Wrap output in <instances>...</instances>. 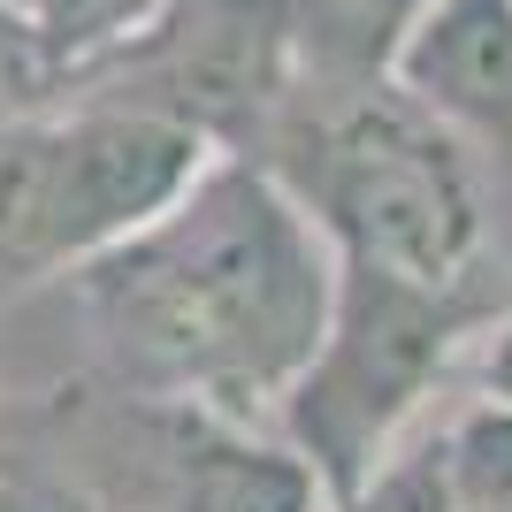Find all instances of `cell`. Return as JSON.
<instances>
[{"label":"cell","instance_id":"cell-12","mask_svg":"<svg viewBox=\"0 0 512 512\" xmlns=\"http://www.w3.org/2000/svg\"><path fill=\"white\" fill-rule=\"evenodd\" d=\"M0 8H8V0H0Z\"/></svg>","mask_w":512,"mask_h":512},{"label":"cell","instance_id":"cell-8","mask_svg":"<svg viewBox=\"0 0 512 512\" xmlns=\"http://www.w3.org/2000/svg\"><path fill=\"white\" fill-rule=\"evenodd\" d=\"M436 8L444 0H283L299 85H321V92L390 85L398 62H406V46H413V31Z\"/></svg>","mask_w":512,"mask_h":512},{"label":"cell","instance_id":"cell-6","mask_svg":"<svg viewBox=\"0 0 512 512\" xmlns=\"http://www.w3.org/2000/svg\"><path fill=\"white\" fill-rule=\"evenodd\" d=\"M390 85L413 92L467 146L512 153V0H444L413 31Z\"/></svg>","mask_w":512,"mask_h":512},{"label":"cell","instance_id":"cell-2","mask_svg":"<svg viewBox=\"0 0 512 512\" xmlns=\"http://www.w3.org/2000/svg\"><path fill=\"white\" fill-rule=\"evenodd\" d=\"M260 161L314 207V222L344 260L467 291L474 260H482V230H490L482 184H474L467 138L444 130L413 92L299 85Z\"/></svg>","mask_w":512,"mask_h":512},{"label":"cell","instance_id":"cell-10","mask_svg":"<svg viewBox=\"0 0 512 512\" xmlns=\"http://www.w3.org/2000/svg\"><path fill=\"white\" fill-rule=\"evenodd\" d=\"M0 512H69V505L54 497L39 459H23V451L0 444Z\"/></svg>","mask_w":512,"mask_h":512},{"label":"cell","instance_id":"cell-7","mask_svg":"<svg viewBox=\"0 0 512 512\" xmlns=\"http://www.w3.org/2000/svg\"><path fill=\"white\" fill-rule=\"evenodd\" d=\"M169 512H344L329 474L268 421H199L176 459Z\"/></svg>","mask_w":512,"mask_h":512},{"label":"cell","instance_id":"cell-4","mask_svg":"<svg viewBox=\"0 0 512 512\" xmlns=\"http://www.w3.org/2000/svg\"><path fill=\"white\" fill-rule=\"evenodd\" d=\"M467 329H474L467 291L344 260L329 337L306 360V375L283 390V406H276L268 428H283L329 474V490L352 505L398 459V436L413 428V413L451 375Z\"/></svg>","mask_w":512,"mask_h":512},{"label":"cell","instance_id":"cell-3","mask_svg":"<svg viewBox=\"0 0 512 512\" xmlns=\"http://www.w3.org/2000/svg\"><path fill=\"white\" fill-rule=\"evenodd\" d=\"M222 161L207 130L100 92H54L0 130V276H77L161 222Z\"/></svg>","mask_w":512,"mask_h":512},{"label":"cell","instance_id":"cell-9","mask_svg":"<svg viewBox=\"0 0 512 512\" xmlns=\"http://www.w3.org/2000/svg\"><path fill=\"white\" fill-rule=\"evenodd\" d=\"M153 8L161 0H8L0 8V54L46 100L69 77H85L115 39H130Z\"/></svg>","mask_w":512,"mask_h":512},{"label":"cell","instance_id":"cell-1","mask_svg":"<svg viewBox=\"0 0 512 512\" xmlns=\"http://www.w3.org/2000/svg\"><path fill=\"white\" fill-rule=\"evenodd\" d=\"M69 283L115 383L199 421H276L329 337L344 253L260 153H222Z\"/></svg>","mask_w":512,"mask_h":512},{"label":"cell","instance_id":"cell-11","mask_svg":"<svg viewBox=\"0 0 512 512\" xmlns=\"http://www.w3.org/2000/svg\"><path fill=\"white\" fill-rule=\"evenodd\" d=\"M482 398L490 406H512V314L490 329V344H482Z\"/></svg>","mask_w":512,"mask_h":512},{"label":"cell","instance_id":"cell-5","mask_svg":"<svg viewBox=\"0 0 512 512\" xmlns=\"http://www.w3.org/2000/svg\"><path fill=\"white\" fill-rule=\"evenodd\" d=\"M62 92L153 107L207 130L222 153H260L299 92V54H291L283 0H161Z\"/></svg>","mask_w":512,"mask_h":512}]
</instances>
